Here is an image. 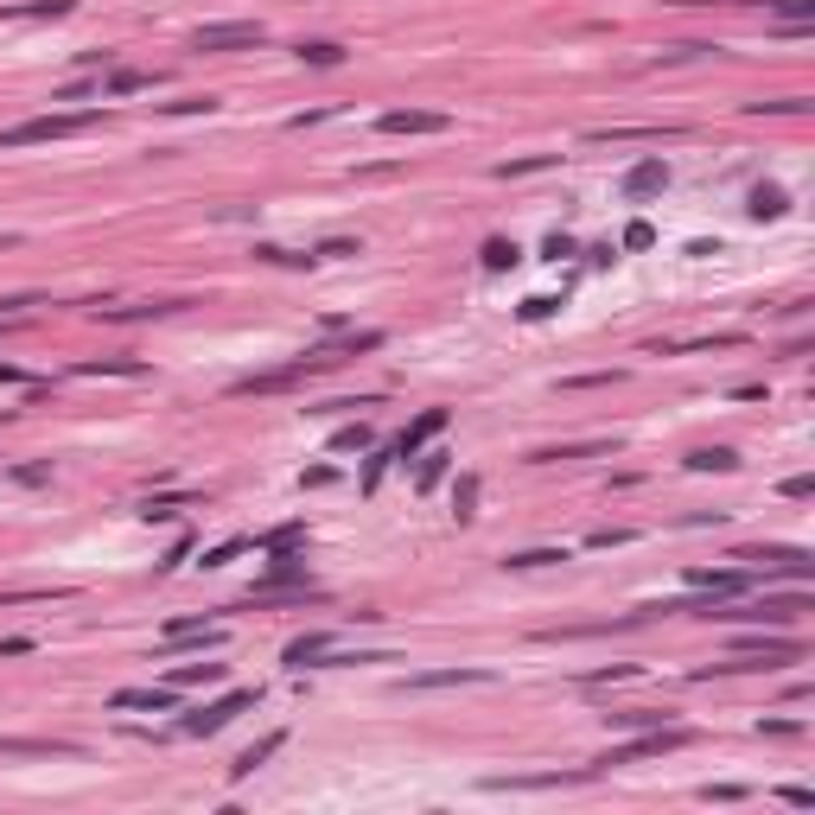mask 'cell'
<instances>
[{"instance_id":"6da1fadb","label":"cell","mask_w":815,"mask_h":815,"mask_svg":"<svg viewBox=\"0 0 815 815\" xmlns=\"http://www.w3.org/2000/svg\"><path fill=\"white\" fill-rule=\"evenodd\" d=\"M682 745H688V726H644V733H637L631 745H612V752H605V758H593V765H586V771H612V765H637V758H663V752H682Z\"/></svg>"},{"instance_id":"7a4b0ae2","label":"cell","mask_w":815,"mask_h":815,"mask_svg":"<svg viewBox=\"0 0 815 815\" xmlns=\"http://www.w3.org/2000/svg\"><path fill=\"white\" fill-rule=\"evenodd\" d=\"M102 109H83V115H32L20 128H0V147H32V141H64V134H83L96 128Z\"/></svg>"},{"instance_id":"3957f363","label":"cell","mask_w":815,"mask_h":815,"mask_svg":"<svg viewBox=\"0 0 815 815\" xmlns=\"http://www.w3.org/2000/svg\"><path fill=\"white\" fill-rule=\"evenodd\" d=\"M796 612H809V593H765L752 605H714L707 618H726V624H790Z\"/></svg>"},{"instance_id":"277c9868","label":"cell","mask_w":815,"mask_h":815,"mask_svg":"<svg viewBox=\"0 0 815 815\" xmlns=\"http://www.w3.org/2000/svg\"><path fill=\"white\" fill-rule=\"evenodd\" d=\"M255 701H262V688H230L223 701L198 707V714H185V720H179V733H185V739H211V733H223V726H230L236 714H249Z\"/></svg>"},{"instance_id":"5b68a950","label":"cell","mask_w":815,"mask_h":815,"mask_svg":"<svg viewBox=\"0 0 815 815\" xmlns=\"http://www.w3.org/2000/svg\"><path fill=\"white\" fill-rule=\"evenodd\" d=\"M268 32H262V20H223V26H198V51H255Z\"/></svg>"},{"instance_id":"8992f818","label":"cell","mask_w":815,"mask_h":815,"mask_svg":"<svg viewBox=\"0 0 815 815\" xmlns=\"http://www.w3.org/2000/svg\"><path fill=\"white\" fill-rule=\"evenodd\" d=\"M733 561H752V567H771V574H790V580H809L815 561L803 548H739Z\"/></svg>"},{"instance_id":"52a82bcc","label":"cell","mask_w":815,"mask_h":815,"mask_svg":"<svg viewBox=\"0 0 815 815\" xmlns=\"http://www.w3.org/2000/svg\"><path fill=\"white\" fill-rule=\"evenodd\" d=\"M745 567H688V586L695 593H707V599H733V593H745Z\"/></svg>"},{"instance_id":"ba28073f","label":"cell","mask_w":815,"mask_h":815,"mask_svg":"<svg viewBox=\"0 0 815 815\" xmlns=\"http://www.w3.org/2000/svg\"><path fill=\"white\" fill-rule=\"evenodd\" d=\"M115 707H134V714H179V688H121Z\"/></svg>"},{"instance_id":"9c48e42d","label":"cell","mask_w":815,"mask_h":815,"mask_svg":"<svg viewBox=\"0 0 815 815\" xmlns=\"http://www.w3.org/2000/svg\"><path fill=\"white\" fill-rule=\"evenodd\" d=\"M166 650H185V644H223V624H204V618H172L160 631Z\"/></svg>"},{"instance_id":"30bf717a","label":"cell","mask_w":815,"mask_h":815,"mask_svg":"<svg viewBox=\"0 0 815 815\" xmlns=\"http://www.w3.org/2000/svg\"><path fill=\"white\" fill-rule=\"evenodd\" d=\"M376 128L383 134H446V115H433V109H389Z\"/></svg>"},{"instance_id":"8fae6325","label":"cell","mask_w":815,"mask_h":815,"mask_svg":"<svg viewBox=\"0 0 815 815\" xmlns=\"http://www.w3.org/2000/svg\"><path fill=\"white\" fill-rule=\"evenodd\" d=\"M440 427H446V408H427L421 421H414V427L402 433V440H395V459H414V453H421V446H427V440H433Z\"/></svg>"},{"instance_id":"7c38bea8","label":"cell","mask_w":815,"mask_h":815,"mask_svg":"<svg viewBox=\"0 0 815 815\" xmlns=\"http://www.w3.org/2000/svg\"><path fill=\"white\" fill-rule=\"evenodd\" d=\"M491 682V669H433V675H408V688H478Z\"/></svg>"},{"instance_id":"4fadbf2b","label":"cell","mask_w":815,"mask_h":815,"mask_svg":"<svg viewBox=\"0 0 815 815\" xmlns=\"http://www.w3.org/2000/svg\"><path fill=\"white\" fill-rule=\"evenodd\" d=\"M332 644H338L332 631H306V637H293V644H287V669H312Z\"/></svg>"},{"instance_id":"5bb4252c","label":"cell","mask_w":815,"mask_h":815,"mask_svg":"<svg viewBox=\"0 0 815 815\" xmlns=\"http://www.w3.org/2000/svg\"><path fill=\"white\" fill-rule=\"evenodd\" d=\"M281 745H287V733H268V739H255V745H249V752H242V758H236V765H230V784H242V777H249L255 765H268V758H274V752H281Z\"/></svg>"},{"instance_id":"9a60e30c","label":"cell","mask_w":815,"mask_h":815,"mask_svg":"<svg viewBox=\"0 0 815 815\" xmlns=\"http://www.w3.org/2000/svg\"><path fill=\"white\" fill-rule=\"evenodd\" d=\"M663 179H669V166H663V153H656V160H637L631 172H624V192H631V198H644V192H656Z\"/></svg>"},{"instance_id":"2e32d148","label":"cell","mask_w":815,"mask_h":815,"mask_svg":"<svg viewBox=\"0 0 815 815\" xmlns=\"http://www.w3.org/2000/svg\"><path fill=\"white\" fill-rule=\"evenodd\" d=\"M745 211H752L758 223H777V217L790 211V198L777 192V185H752V198H745Z\"/></svg>"},{"instance_id":"e0dca14e","label":"cell","mask_w":815,"mask_h":815,"mask_svg":"<svg viewBox=\"0 0 815 815\" xmlns=\"http://www.w3.org/2000/svg\"><path fill=\"white\" fill-rule=\"evenodd\" d=\"M535 465H554V459H612V440H586V446H542L529 453Z\"/></svg>"},{"instance_id":"ac0fdd59","label":"cell","mask_w":815,"mask_h":815,"mask_svg":"<svg viewBox=\"0 0 815 815\" xmlns=\"http://www.w3.org/2000/svg\"><path fill=\"white\" fill-rule=\"evenodd\" d=\"M669 134H682V128H593L586 141H593V147H612V141H669Z\"/></svg>"},{"instance_id":"d6986e66","label":"cell","mask_w":815,"mask_h":815,"mask_svg":"<svg viewBox=\"0 0 815 815\" xmlns=\"http://www.w3.org/2000/svg\"><path fill=\"white\" fill-rule=\"evenodd\" d=\"M192 504H204V497L198 491H179V497H147V523H172V516H179V510H192Z\"/></svg>"},{"instance_id":"ffe728a7","label":"cell","mask_w":815,"mask_h":815,"mask_svg":"<svg viewBox=\"0 0 815 815\" xmlns=\"http://www.w3.org/2000/svg\"><path fill=\"white\" fill-rule=\"evenodd\" d=\"M223 682V663H179L172 669V688H211Z\"/></svg>"},{"instance_id":"44dd1931","label":"cell","mask_w":815,"mask_h":815,"mask_svg":"<svg viewBox=\"0 0 815 815\" xmlns=\"http://www.w3.org/2000/svg\"><path fill=\"white\" fill-rule=\"evenodd\" d=\"M733 344H745L739 332H714V338H675V344H656V351H733Z\"/></svg>"},{"instance_id":"7402d4cb","label":"cell","mask_w":815,"mask_h":815,"mask_svg":"<svg viewBox=\"0 0 815 815\" xmlns=\"http://www.w3.org/2000/svg\"><path fill=\"white\" fill-rule=\"evenodd\" d=\"M370 440H376L370 421H351V427H338V433H332V453H370Z\"/></svg>"},{"instance_id":"603a6c76","label":"cell","mask_w":815,"mask_h":815,"mask_svg":"<svg viewBox=\"0 0 815 815\" xmlns=\"http://www.w3.org/2000/svg\"><path fill=\"white\" fill-rule=\"evenodd\" d=\"M516 255H523V249H516L510 236H491V242H484V268H491V274H504V268H516Z\"/></svg>"},{"instance_id":"cb8c5ba5","label":"cell","mask_w":815,"mask_h":815,"mask_svg":"<svg viewBox=\"0 0 815 815\" xmlns=\"http://www.w3.org/2000/svg\"><path fill=\"white\" fill-rule=\"evenodd\" d=\"M733 453H726V446H701V453H688V472H733Z\"/></svg>"},{"instance_id":"d4e9b609","label":"cell","mask_w":815,"mask_h":815,"mask_svg":"<svg viewBox=\"0 0 815 815\" xmlns=\"http://www.w3.org/2000/svg\"><path fill=\"white\" fill-rule=\"evenodd\" d=\"M784 26H815V0H765Z\"/></svg>"},{"instance_id":"484cf974","label":"cell","mask_w":815,"mask_h":815,"mask_svg":"<svg viewBox=\"0 0 815 815\" xmlns=\"http://www.w3.org/2000/svg\"><path fill=\"white\" fill-rule=\"evenodd\" d=\"M300 58L312 64V71H332V64H344V45H332V39H312V45H300Z\"/></svg>"},{"instance_id":"4316f807","label":"cell","mask_w":815,"mask_h":815,"mask_svg":"<svg viewBox=\"0 0 815 815\" xmlns=\"http://www.w3.org/2000/svg\"><path fill=\"white\" fill-rule=\"evenodd\" d=\"M567 548H523V554H504V567H561Z\"/></svg>"},{"instance_id":"83f0119b","label":"cell","mask_w":815,"mask_h":815,"mask_svg":"<svg viewBox=\"0 0 815 815\" xmlns=\"http://www.w3.org/2000/svg\"><path fill=\"white\" fill-rule=\"evenodd\" d=\"M453 516H459V523H472V516H478V478L472 472H465L459 491H453Z\"/></svg>"},{"instance_id":"f1b7e54d","label":"cell","mask_w":815,"mask_h":815,"mask_svg":"<svg viewBox=\"0 0 815 815\" xmlns=\"http://www.w3.org/2000/svg\"><path fill=\"white\" fill-rule=\"evenodd\" d=\"M561 153H529V160H504L497 166V179H523V172H542V166H554Z\"/></svg>"},{"instance_id":"f546056e","label":"cell","mask_w":815,"mask_h":815,"mask_svg":"<svg viewBox=\"0 0 815 815\" xmlns=\"http://www.w3.org/2000/svg\"><path fill=\"white\" fill-rule=\"evenodd\" d=\"M446 472H453V453H427V465H421V478H414V484H421V491H433Z\"/></svg>"},{"instance_id":"4dcf8cb0","label":"cell","mask_w":815,"mask_h":815,"mask_svg":"<svg viewBox=\"0 0 815 815\" xmlns=\"http://www.w3.org/2000/svg\"><path fill=\"white\" fill-rule=\"evenodd\" d=\"M516 312H523V319L535 325V319H548V312H561V300H554V293H529V300L516 306Z\"/></svg>"},{"instance_id":"1f68e13d","label":"cell","mask_w":815,"mask_h":815,"mask_svg":"<svg viewBox=\"0 0 815 815\" xmlns=\"http://www.w3.org/2000/svg\"><path fill=\"white\" fill-rule=\"evenodd\" d=\"M39 599H64V586H26V593H0V605H39Z\"/></svg>"},{"instance_id":"d6a6232c","label":"cell","mask_w":815,"mask_h":815,"mask_svg":"<svg viewBox=\"0 0 815 815\" xmlns=\"http://www.w3.org/2000/svg\"><path fill=\"white\" fill-rule=\"evenodd\" d=\"M128 90H153V77L147 71H115L109 77V96H128Z\"/></svg>"},{"instance_id":"836d02e7","label":"cell","mask_w":815,"mask_h":815,"mask_svg":"<svg viewBox=\"0 0 815 815\" xmlns=\"http://www.w3.org/2000/svg\"><path fill=\"white\" fill-rule=\"evenodd\" d=\"M803 96H777V102H752V115H803Z\"/></svg>"},{"instance_id":"e575fe53","label":"cell","mask_w":815,"mask_h":815,"mask_svg":"<svg viewBox=\"0 0 815 815\" xmlns=\"http://www.w3.org/2000/svg\"><path fill=\"white\" fill-rule=\"evenodd\" d=\"M242 548H249V542H242V535H230V542H217L211 554H204V567H230V561H236Z\"/></svg>"},{"instance_id":"d590c367","label":"cell","mask_w":815,"mask_h":815,"mask_svg":"<svg viewBox=\"0 0 815 815\" xmlns=\"http://www.w3.org/2000/svg\"><path fill=\"white\" fill-rule=\"evenodd\" d=\"M172 115H211L217 109V96H179V102H166Z\"/></svg>"},{"instance_id":"8d00e7d4","label":"cell","mask_w":815,"mask_h":815,"mask_svg":"<svg viewBox=\"0 0 815 815\" xmlns=\"http://www.w3.org/2000/svg\"><path fill=\"white\" fill-rule=\"evenodd\" d=\"M784 497H790V504H809V497H815V478H809V472L784 478Z\"/></svg>"},{"instance_id":"74e56055","label":"cell","mask_w":815,"mask_h":815,"mask_svg":"<svg viewBox=\"0 0 815 815\" xmlns=\"http://www.w3.org/2000/svg\"><path fill=\"white\" fill-rule=\"evenodd\" d=\"M83 376H141V363H128V357L121 363H83Z\"/></svg>"},{"instance_id":"f35d334b","label":"cell","mask_w":815,"mask_h":815,"mask_svg":"<svg viewBox=\"0 0 815 815\" xmlns=\"http://www.w3.org/2000/svg\"><path fill=\"white\" fill-rule=\"evenodd\" d=\"M389 459H395V446H389V453H376L370 465H363V491H376V484H383V472H389Z\"/></svg>"},{"instance_id":"ab89813d","label":"cell","mask_w":815,"mask_h":815,"mask_svg":"<svg viewBox=\"0 0 815 815\" xmlns=\"http://www.w3.org/2000/svg\"><path fill=\"white\" fill-rule=\"evenodd\" d=\"M312 255H319V262H344V255H357V242H319V249H312Z\"/></svg>"},{"instance_id":"60d3db41","label":"cell","mask_w":815,"mask_h":815,"mask_svg":"<svg viewBox=\"0 0 815 815\" xmlns=\"http://www.w3.org/2000/svg\"><path fill=\"white\" fill-rule=\"evenodd\" d=\"M631 663H618V669H599V675H586V688H605V682H631Z\"/></svg>"},{"instance_id":"b9f144b4","label":"cell","mask_w":815,"mask_h":815,"mask_svg":"<svg viewBox=\"0 0 815 815\" xmlns=\"http://www.w3.org/2000/svg\"><path fill=\"white\" fill-rule=\"evenodd\" d=\"M542 255H548V262H561V255H574V236H561V230H554V236L542 242Z\"/></svg>"},{"instance_id":"7bdbcfd3","label":"cell","mask_w":815,"mask_h":815,"mask_svg":"<svg viewBox=\"0 0 815 815\" xmlns=\"http://www.w3.org/2000/svg\"><path fill=\"white\" fill-rule=\"evenodd\" d=\"M650 242H656L650 223H631V230H624V249H650Z\"/></svg>"},{"instance_id":"ee69618b","label":"cell","mask_w":815,"mask_h":815,"mask_svg":"<svg viewBox=\"0 0 815 815\" xmlns=\"http://www.w3.org/2000/svg\"><path fill=\"white\" fill-rule=\"evenodd\" d=\"M758 733H777V739H796V733H803V720H758Z\"/></svg>"},{"instance_id":"f6af8a7d","label":"cell","mask_w":815,"mask_h":815,"mask_svg":"<svg viewBox=\"0 0 815 815\" xmlns=\"http://www.w3.org/2000/svg\"><path fill=\"white\" fill-rule=\"evenodd\" d=\"M586 262H593V268H612L618 249H612V242H593V249H586Z\"/></svg>"},{"instance_id":"bcb514c9","label":"cell","mask_w":815,"mask_h":815,"mask_svg":"<svg viewBox=\"0 0 815 815\" xmlns=\"http://www.w3.org/2000/svg\"><path fill=\"white\" fill-rule=\"evenodd\" d=\"M618 542H631V529H599L593 535V548H618Z\"/></svg>"},{"instance_id":"7dc6e473","label":"cell","mask_w":815,"mask_h":815,"mask_svg":"<svg viewBox=\"0 0 815 815\" xmlns=\"http://www.w3.org/2000/svg\"><path fill=\"white\" fill-rule=\"evenodd\" d=\"M32 650V637H0V656H26Z\"/></svg>"},{"instance_id":"c3c4849f","label":"cell","mask_w":815,"mask_h":815,"mask_svg":"<svg viewBox=\"0 0 815 815\" xmlns=\"http://www.w3.org/2000/svg\"><path fill=\"white\" fill-rule=\"evenodd\" d=\"M0 383H20V370H13V363H0Z\"/></svg>"}]
</instances>
